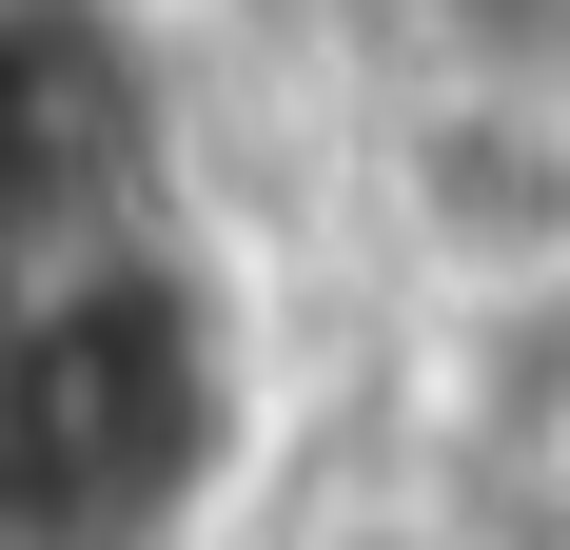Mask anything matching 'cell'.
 Returning <instances> with one entry per match:
<instances>
[{
    "label": "cell",
    "instance_id": "6da1fadb",
    "mask_svg": "<svg viewBox=\"0 0 570 550\" xmlns=\"http://www.w3.org/2000/svg\"><path fill=\"white\" fill-rule=\"evenodd\" d=\"M394 217L413 256L453 275L472 315H512V295H570V79H453V99L413 118L394 158Z\"/></svg>",
    "mask_w": 570,
    "mask_h": 550
},
{
    "label": "cell",
    "instance_id": "7a4b0ae2",
    "mask_svg": "<svg viewBox=\"0 0 570 550\" xmlns=\"http://www.w3.org/2000/svg\"><path fill=\"white\" fill-rule=\"evenodd\" d=\"M472 472L570 550V295H512L492 354H472Z\"/></svg>",
    "mask_w": 570,
    "mask_h": 550
}]
</instances>
